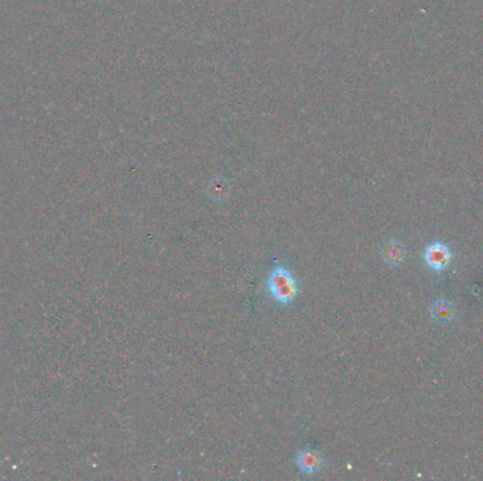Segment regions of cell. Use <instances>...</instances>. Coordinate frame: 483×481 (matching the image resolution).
<instances>
[{"label":"cell","mask_w":483,"mask_h":481,"mask_svg":"<svg viewBox=\"0 0 483 481\" xmlns=\"http://www.w3.org/2000/svg\"><path fill=\"white\" fill-rule=\"evenodd\" d=\"M266 290L274 304L289 308L301 293V281L289 265L275 261L267 274Z\"/></svg>","instance_id":"1"},{"label":"cell","mask_w":483,"mask_h":481,"mask_svg":"<svg viewBox=\"0 0 483 481\" xmlns=\"http://www.w3.org/2000/svg\"><path fill=\"white\" fill-rule=\"evenodd\" d=\"M294 464L301 474L314 477L326 467V460L321 450L314 447H303L294 457Z\"/></svg>","instance_id":"2"},{"label":"cell","mask_w":483,"mask_h":481,"mask_svg":"<svg viewBox=\"0 0 483 481\" xmlns=\"http://www.w3.org/2000/svg\"><path fill=\"white\" fill-rule=\"evenodd\" d=\"M451 250L442 243H433L424 251V260L430 269L441 272L451 262Z\"/></svg>","instance_id":"3"},{"label":"cell","mask_w":483,"mask_h":481,"mask_svg":"<svg viewBox=\"0 0 483 481\" xmlns=\"http://www.w3.org/2000/svg\"><path fill=\"white\" fill-rule=\"evenodd\" d=\"M380 254H382V260L384 261L386 265L398 267L407 258V249L401 242L391 239V240L384 243Z\"/></svg>","instance_id":"4"},{"label":"cell","mask_w":483,"mask_h":481,"mask_svg":"<svg viewBox=\"0 0 483 481\" xmlns=\"http://www.w3.org/2000/svg\"><path fill=\"white\" fill-rule=\"evenodd\" d=\"M430 315L438 323H449L455 316V305L449 299H437L430 308Z\"/></svg>","instance_id":"5"},{"label":"cell","mask_w":483,"mask_h":481,"mask_svg":"<svg viewBox=\"0 0 483 481\" xmlns=\"http://www.w3.org/2000/svg\"><path fill=\"white\" fill-rule=\"evenodd\" d=\"M208 192H210V196L212 198V200L224 202L229 196V185L222 179H217L210 185Z\"/></svg>","instance_id":"6"}]
</instances>
